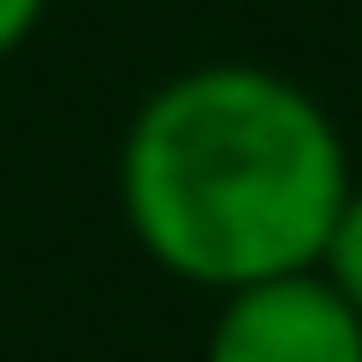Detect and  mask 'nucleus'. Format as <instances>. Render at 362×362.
Here are the masks:
<instances>
[{
  "instance_id": "nucleus-1",
  "label": "nucleus",
  "mask_w": 362,
  "mask_h": 362,
  "mask_svg": "<svg viewBox=\"0 0 362 362\" xmlns=\"http://www.w3.org/2000/svg\"><path fill=\"white\" fill-rule=\"evenodd\" d=\"M355 185L333 111L259 59H207L141 96L119 141V215L141 259L185 288L318 267Z\"/></svg>"
},
{
  "instance_id": "nucleus-2",
  "label": "nucleus",
  "mask_w": 362,
  "mask_h": 362,
  "mask_svg": "<svg viewBox=\"0 0 362 362\" xmlns=\"http://www.w3.org/2000/svg\"><path fill=\"white\" fill-rule=\"evenodd\" d=\"M200 362H362V318L318 267L267 274L215 296Z\"/></svg>"
},
{
  "instance_id": "nucleus-3",
  "label": "nucleus",
  "mask_w": 362,
  "mask_h": 362,
  "mask_svg": "<svg viewBox=\"0 0 362 362\" xmlns=\"http://www.w3.org/2000/svg\"><path fill=\"white\" fill-rule=\"evenodd\" d=\"M318 274L362 318V177L348 185V200H340V215H333V229H325V244H318Z\"/></svg>"
},
{
  "instance_id": "nucleus-4",
  "label": "nucleus",
  "mask_w": 362,
  "mask_h": 362,
  "mask_svg": "<svg viewBox=\"0 0 362 362\" xmlns=\"http://www.w3.org/2000/svg\"><path fill=\"white\" fill-rule=\"evenodd\" d=\"M45 8H52V0H0V59H15L30 37H37Z\"/></svg>"
}]
</instances>
